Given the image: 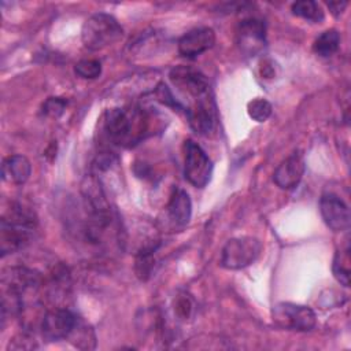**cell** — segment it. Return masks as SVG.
Returning <instances> with one entry per match:
<instances>
[{"label": "cell", "instance_id": "6da1fadb", "mask_svg": "<svg viewBox=\"0 0 351 351\" xmlns=\"http://www.w3.org/2000/svg\"><path fill=\"white\" fill-rule=\"evenodd\" d=\"M149 115L140 106L114 107L106 111L103 129L107 138L122 147L137 144L148 132Z\"/></svg>", "mask_w": 351, "mask_h": 351}, {"label": "cell", "instance_id": "7a4b0ae2", "mask_svg": "<svg viewBox=\"0 0 351 351\" xmlns=\"http://www.w3.org/2000/svg\"><path fill=\"white\" fill-rule=\"evenodd\" d=\"M122 36L123 29L119 22L112 15L104 12L90 15L81 29L82 44L90 51L104 49L118 43Z\"/></svg>", "mask_w": 351, "mask_h": 351}, {"label": "cell", "instance_id": "3957f363", "mask_svg": "<svg viewBox=\"0 0 351 351\" xmlns=\"http://www.w3.org/2000/svg\"><path fill=\"white\" fill-rule=\"evenodd\" d=\"M271 319L281 329L298 332L311 330L317 324V315L310 307L291 302L277 303L271 310Z\"/></svg>", "mask_w": 351, "mask_h": 351}, {"label": "cell", "instance_id": "277c9868", "mask_svg": "<svg viewBox=\"0 0 351 351\" xmlns=\"http://www.w3.org/2000/svg\"><path fill=\"white\" fill-rule=\"evenodd\" d=\"M184 176L186 181L196 188H204L213 176L211 159L204 149L192 140L184 143Z\"/></svg>", "mask_w": 351, "mask_h": 351}, {"label": "cell", "instance_id": "5b68a950", "mask_svg": "<svg viewBox=\"0 0 351 351\" xmlns=\"http://www.w3.org/2000/svg\"><path fill=\"white\" fill-rule=\"evenodd\" d=\"M262 244L258 239L251 236L230 239L221 254V265L229 270L243 269L258 258L261 254Z\"/></svg>", "mask_w": 351, "mask_h": 351}, {"label": "cell", "instance_id": "8992f818", "mask_svg": "<svg viewBox=\"0 0 351 351\" xmlns=\"http://www.w3.org/2000/svg\"><path fill=\"white\" fill-rule=\"evenodd\" d=\"M169 77L181 95L189 99V103L211 96L208 80L202 71L193 67L177 66L170 71Z\"/></svg>", "mask_w": 351, "mask_h": 351}, {"label": "cell", "instance_id": "52a82bcc", "mask_svg": "<svg viewBox=\"0 0 351 351\" xmlns=\"http://www.w3.org/2000/svg\"><path fill=\"white\" fill-rule=\"evenodd\" d=\"M77 315L66 307H53L48 310L41 318V335L48 341L67 340L70 332L73 330Z\"/></svg>", "mask_w": 351, "mask_h": 351}, {"label": "cell", "instance_id": "ba28073f", "mask_svg": "<svg viewBox=\"0 0 351 351\" xmlns=\"http://www.w3.org/2000/svg\"><path fill=\"white\" fill-rule=\"evenodd\" d=\"M41 276L36 270L14 266L3 270L1 287L3 293L14 295L23 299V295L29 291H36L41 285Z\"/></svg>", "mask_w": 351, "mask_h": 351}, {"label": "cell", "instance_id": "9c48e42d", "mask_svg": "<svg viewBox=\"0 0 351 351\" xmlns=\"http://www.w3.org/2000/svg\"><path fill=\"white\" fill-rule=\"evenodd\" d=\"M34 225L8 219L1 217L0 219V252L1 256L22 250L30 240Z\"/></svg>", "mask_w": 351, "mask_h": 351}, {"label": "cell", "instance_id": "30bf717a", "mask_svg": "<svg viewBox=\"0 0 351 351\" xmlns=\"http://www.w3.org/2000/svg\"><path fill=\"white\" fill-rule=\"evenodd\" d=\"M236 41L241 52L256 55L266 45V27L261 19H243L236 30Z\"/></svg>", "mask_w": 351, "mask_h": 351}, {"label": "cell", "instance_id": "8fae6325", "mask_svg": "<svg viewBox=\"0 0 351 351\" xmlns=\"http://www.w3.org/2000/svg\"><path fill=\"white\" fill-rule=\"evenodd\" d=\"M319 211L324 222L335 232H344L350 228L348 204L335 193H324L319 200Z\"/></svg>", "mask_w": 351, "mask_h": 351}, {"label": "cell", "instance_id": "7c38bea8", "mask_svg": "<svg viewBox=\"0 0 351 351\" xmlns=\"http://www.w3.org/2000/svg\"><path fill=\"white\" fill-rule=\"evenodd\" d=\"M185 112L189 126L197 134H208L213 130L217 121V114L211 96L189 103Z\"/></svg>", "mask_w": 351, "mask_h": 351}, {"label": "cell", "instance_id": "4fadbf2b", "mask_svg": "<svg viewBox=\"0 0 351 351\" xmlns=\"http://www.w3.org/2000/svg\"><path fill=\"white\" fill-rule=\"evenodd\" d=\"M215 43V33L211 27H196L178 40V52L185 58H196L208 51Z\"/></svg>", "mask_w": 351, "mask_h": 351}, {"label": "cell", "instance_id": "5bb4252c", "mask_svg": "<svg viewBox=\"0 0 351 351\" xmlns=\"http://www.w3.org/2000/svg\"><path fill=\"white\" fill-rule=\"evenodd\" d=\"M304 169L306 165L303 155L293 152L277 166L273 174V180L281 189H292L300 182L304 174Z\"/></svg>", "mask_w": 351, "mask_h": 351}, {"label": "cell", "instance_id": "9a60e30c", "mask_svg": "<svg viewBox=\"0 0 351 351\" xmlns=\"http://www.w3.org/2000/svg\"><path fill=\"white\" fill-rule=\"evenodd\" d=\"M166 210L167 217L173 225L178 228L185 226L189 222L192 214V203L186 191H184L182 188H174Z\"/></svg>", "mask_w": 351, "mask_h": 351}, {"label": "cell", "instance_id": "2e32d148", "mask_svg": "<svg viewBox=\"0 0 351 351\" xmlns=\"http://www.w3.org/2000/svg\"><path fill=\"white\" fill-rule=\"evenodd\" d=\"M32 174V165L23 155H10L3 159L1 177L7 182L23 184Z\"/></svg>", "mask_w": 351, "mask_h": 351}, {"label": "cell", "instance_id": "e0dca14e", "mask_svg": "<svg viewBox=\"0 0 351 351\" xmlns=\"http://www.w3.org/2000/svg\"><path fill=\"white\" fill-rule=\"evenodd\" d=\"M67 340L80 350H93L96 347V336L93 329L80 317L77 318V322Z\"/></svg>", "mask_w": 351, "mask_h": 351}, {"label": "cell", "instance_id": "ac0fdd59", "mask_svg": "<svg viewBox=\"0 0 351 351\" xmlns=\"http://www.w3.org/2000/svg\"><path fill=\"white\" fill-rule=\"evenodd\" d=\"M335 278L344 287L350 285V245L346 241L344 247L336 251L332 265Z\"/></svg>", "mask_w": 351, "mask_h": 351}, {"label": "cell", "instance_id": "d6986e66", "mask_svg": "<svg viewBox=\"0 0 351 351\" xmlns=\"http://www.w3.org/2000/svg\"><path fill=\"white\" fill-rule=\"evenodd\" d=\"M340 45V34L336 29L322 32L313 44V51L319 56H332Z\"/></svg>", "mask_w": 351, "mask_h": 351}, {"label": "cell", "instance_id": "ffe728a7", "mask_svg": "<svg viewBox=\"0 0 351 351\" xmlns=\"http://www.w3.org/2000/svg\"><path fill=\"white\" fill-rule=\"evenodd\" d=\"M292 12L296 16H300L310 22H322L324 21V11L318 3L313 0H300L292 4Z\"/></svg>", "mask_w": 351, "mask_h": 351}, {"label": "cell", "instance_id": "44dd1931", "mask_svg": "<svg viewBox=\"0 0 351 351\" xmlns=\"http://www.w3.org/2000/svg\"><path fill=\"white\" fill-rule=\"evenodd\" d=\"M271 104L262 97H256L247 104L248 115L256 122H265L271 115Z\"/></svg>", "mask_w": 351, "mask_h": 351}, {"label": "cell", "instance_id": "7402d4cb", "mask_svg": "<svg viewBox=\"0 0 351 351\" xmlns=\"http://www.w3.org/2000/svg\"><path fill=\"white\" fill-rule=\"evenodd\" d=\"M74 71L81 78L95 80L101 74V64L99 60L95 59H84L75 64Z\"/></svg>", "mask_w": 351, "mask_h": 351}, {"label": "cell", "instance_id": "603a6c76", "mask_svg": "<svg viewBox=\"0 0 351 351\" xmlns=\"http://www.w3.org/2000/svg\"><path fill=\"white\" fill-rule=\"evenodd\" d=\"M155 96L158 99V101H160L162 104L165 106H169V107H173L176 110H182V104L173 96V93L170 92V89L163 84H158L156 88H155Z\"/></svg>", "mask_w": 351, "mask_h": 351}, {"label": "cell", "instance_id": "cb8c5ba5", "mask_svg": "<svg viewBox=\"0 0 351 351\" xmlns=\"http://www.w3.org/2000/svg\"><path fill=\"white\" fill-rule=\"evenodd\" d=\"M66 104H67V101L62 97H49L43 104V112L48 117L58 118L66 108Z\"/></svg>", "mask_w": 351, "mask_h": 351}, {"label": "cell", "instance_id": "d4e9b609", "mask_svg": "<svg viewBox=\"0 0 351 351\" xmlns=\"http://www.w3.org/2000/svg\"><path fill=\"white\" fill-rule=\"evenodd\" d=\"M328 7L335 16H339L347 7V1H333V3H329Z\"/></svg>", "mask_w": 351, "mask_h": 351}]
</instances>
